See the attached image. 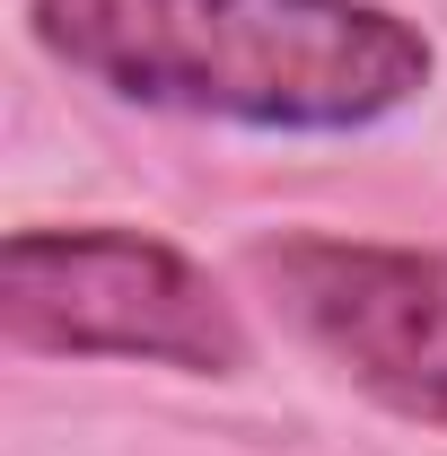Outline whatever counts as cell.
<instances>
[{"instance_id": "6da1fadb", "label": "cell", "mask_w": 447, "mask_h": 456, "mask_svg": "<svg viewBox=\"0 0 447 456\" xmlns=\"http://www.w3.org/2000/svg\"><path fill=\"white\" fill-rule=\"evenodd\" d=\"M27 36L123 106L246 132H369L430 88V36L378 0H27Z\"/></svg>"}, {"instance_id": "7a4b0ae2", "label": "cell", "mask_w": 447, "mask_h": 456, "mask_svg": "<svg viewBox=\"0 0 447 456\" xmlns=\"http://www.w3.org/2000/svg\"><path fill=\"white\" fill-rule=\"evenodd\" d=\"M0 334L45 360H158L193 378L246 369V325L220 281L141 228H9Z\"/></svg>"}, {"instance_id": "3957f363", "label": "cell", "mask_w": 447, "mask_h": 456, "mask_svg": "<svg viewBox=\"0 0 447 456\" xmlns=\"http://www.w3.org/2000/svg\"><path fill=\"white\" fill-rule=\"evenodd\" d=\"M255 273L289 334L325 351L360 395L447 430V255L378 237H272Z\"/></svg>"}]
</instances>
